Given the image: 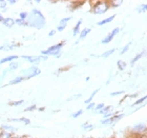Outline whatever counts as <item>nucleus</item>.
<instances>
[{
  "label": "nucleus",
  "instance_id": "obj_1",
  "mask_svg": "<svg viewBox=\"0 0 147 138\" xmlns=\"http://www.w3.org/2000/svg\"><path fill=\"white\" fill-rule=\"evenodd\" d=\"M46 19L42 12L38 9H33L28 12V17L26 19V27H32L37 30H41L45 27Z\"/></svg>",
  "mask_w": 147,
  "mask_h": 138
},
{
  "label": "nucleus",
  "instance_id": "obj_2",
  "mask_svg": "<svg viewBox=\"0 0 147 138\" xmlns=\"http://www.w3.org/2000/svg\"><path fill=\"white\" fill-rule=\"evenodd\" d=\"M90 3V12L95 15H102L110 9L109 2L106 0H98V1H89Z\"/></svg>",
  "mask_w": 147,
  "mask_h": 138
},
{
  "label": "nucleus",
  "instance_id": "obj_3",
  "mask_svg": "<svg viewBox=\"0 0 147 138\" xmlns=\"http://www.w3.org/2000/svg\"><path fill=\"white\" fill-rule=\"evenodd\" d=\"M65 46V41H60L59 43H56L54 46H51L46 50L41 51V55L43 56H54L56 58H60L62 55V48Z\"/></svg>",
  "mask_w": 147,
  "mask_h": 138
},
{
  "label": "nucleus",
  "instance_id": "obj_4",
  "mask_svg": "<svg viewBox=\"0 0 147 138\" xmlns=\"http://www.w3.org/2000/svg\"><path fill=\"white\" fill-rule=\"evenodd\" d=\"M41 74V70H40L37 65H32L30 68L24 69V70L20 71V76H22L24 78V80H28L31 78H34V77L38 76Z\"/></svg>",
  "mask_w": 147,
  "mask_h": 138
},
{
  "label": "nucleus",
  "instance_id": "obj_5",
  "mask_svg": "<svg viewBox=\"0 0 147 138\" xmlns=\"http://www.w3.org/2000/svg\"><path fill=\"white\" fill-rule=\"evenodd\" d=\"M147 129V123L145 122H139L136 123L129 129V135L132 136H138V135H144Z\"/></svg>",
  "mask_w": 147,
  "mask_h": 138
},
{
  "label": "nucleus",
  "instance_id": "obj_6",
  "mask_svg": "<svg viewBox=\"0 0 147 138\" xmlns=\"http://www.w3.org/2000/svg\"><path fill=\"white\" fill-rule=\"evenodd\" d=\"M124 117V114L121 113H115L111 117H109V118H103V119L100 121V123H101L102 126H111V124H115V123H117L119 120H121Z\"/></svg>",
  "mask_w": 147,
  "mask_h": 138
},
{
  "label": "nucleus",
  "instance_id": "obj_7",
  "mask_svg": "<svg viewBox=\"0 0 147 138\" xmlns=\"http://www.w3.org/2000/svg\"><path fill=\"white\" fill-rule=\"evenodd\" d=\"M21 58L23 59V60H25V61L32 63L33 65H39L42 60H47L49 57H47V56H43V55H40V56L23 55V56H21Z\"/></svg>",
  "mask_w": 147,
  "mask_h": 138
},
{
  "label": "nucleus",
  "instance_id": "obj_8",
  "mask_svg": "<svg viewBox=\"0 0 147 138\" xmlns=\"http://www.w3.org/2000/svg\"><path fill=\"white\" fill-rule=\"evenodd\" d=\"M119 33H120V28H115L113 31L110 32V33H108V34L101 40V43H102V44H108L109 42H111V41H113V38L119 34Z\"/></svg>",
  "mask_w": 147,
  "mask_h": 138
},
{
  "label": "nucleus",
  "instance_id": "obj_9",
  "mask_svg": "<svg viewBox=\"0 0 147 138\" xmlns=\"http://www.w3.org/2000/svg\"><path fill=\"white\" fill-rule=\"evenodd\" d=\"M9 122H22L25 126H30L31 124V120L28 117H19V118H9L7 119Z\"/></svg>",
  "mask_w": 147,
  "mask_h": 138
},
{
  "label": "nucleus",
  "instance_id": "obj_10",
  "mask_svg": "<svg viewBox=\"0 0 147 138\" xmlns=\"http://www.w3.org/2000/svg\"><path fill=\"white\" fill-rule=\"evenodd\" d=\"M19 57L17 55H9V56H6L4 58L0 59V65H4V63H11L13 61H17V59Z\"/></svg>",
  "mask_w": 147,
  "mask_h": 138
},
{
  "label": "nucleus",
  "instance_id": "obj_11",
  "mask_svg": "<svg viewBox=\"0 0 147 138\" xmlns=\"http://www.w3.org/2000/svg\"><path fill=\"white\" fill-rule=\"evenodd\" d=\"M19 62L18 61H13V62H11V63H9V68L6 69L4 72H3V74L2 75H4L5 76V74L7 73V72H13V71H16L17 69L19 68Z\"/></svg>",
  "mask_w": 147,
  "mask_h": 138
},
{
  "label": "nucleus",
  "instance_id": "obj_12",
  "mask_svg": "<svg viewBox=\"0 0 147 138\" xmlns=\"http://www.w3.org/2000/svg\"><path fill=\"white\" fill-rule=\"evenodd\" d=\"M2 24L5 27V28H13L14 25L16 24L15 23V19H13L12 17H6V18H4V20H3Z\"/></svg>",
  "mask_w": 147,
  "mask_h": 138
},
{
  "label": "nucleus",
  "instance_id": "obj_13",
  "mask_svg": "<svg viewBox=\"0 0 147 138\" xmlns=\"http://www.w3.org/2000/svg\"><path fill=\"white\" fill-rule=\"evenodd\" d=\"M83 20L82 19H79L78 21H77L76 25L73 28V35L74 36H78L80 34V32H81V24H82Z\"/></svg>",
  "mask_w": 147,
  "mask_h": 138
},
{
  "label": "nucleus",
  "instance_id": "obj_14",
  "mask_svg": "<svg viewBox=\"0 0 147 138\" xmlns=\"http://www.w3.org/2000/svg\"><path fill=\"white\" fill-rule=\"evenodd\" d=\"M144 55H146V50H143L142 52L138 53V54H137V55H136L135 57H134V58H132L131 60H130V65H135L136 62H138L139 60H140V59H141Z\"/></svg>",
  "mask_w": 147,
  "mask_h": 138
},
{
  "label": "nucleus",
  "instance_id": "obj_15",
  "mask_svg": "<svg viewBox=\"0 0 147 138\" xmlns=\"http://www.w3.org/2000/svg\"><path fill=\"white\" fill-rule=\"evenodd\" d=\"M0 131H5V132H9V133L15 134L17 129L14 128L13 126H11V124H2V126H0Z\"/></svg>",
  "mask_w": 147,
  "mask_h": 138
},
{
  "label": "nucleus",
  "instance_id": "obj_16",
  "mask_svg": "<svg viewBox=\"0 0 147 138\" xmlns=\"http://www.w3.org/2000/svg\"><path fill=\"white\" fill-rule=\"evenodd\" d=\"M115 18H116V15L109 16V17H106V18H104L103 20H101V21H99L97 24H98L99 27H102V25H104V24H108V23H110Z\"/></svg>",
  "mask_w": 147,
  "mask_h": 138
},
{
  "label": "nucleus",
  "instance_id": "obj_17",
  "mask_svg": "<svg viewBox=\"0 0 147 138\" xmlns=\"http://www.w3.org/2000/svg\"><path fill=\"white\" fill-rule=\"evenodd\" d=\"M24 80V78L22 76H20V75H18V76L14 77L13 79H11L9 81V86H15V84H17V83H20L22 82Z\"/></svg>",
  "mask_w": 147,
  "mask_h": 138
},
{
  "label": "nucleus",
  "instance_id": "obj_18",
  "mask_svg": "<svg viewBox=\"0 0 147 138\" xmlns=\"http://www.w3.org/2000/svg\"><path fill=\"white\" fill-rule=\"evenodd\" d=\"M90 29L89 28H84L83 30H81V32H80V34H79V40H83V39H85L86 37H87V35L90 33Z\"/></svg>",
  "mask_w": 147,
  "mask_h": 138
},
{
  "label": "nucleus",
  "instance_id": "obj_19",
  "mask_svg": "<svg viewBox=\"0 0 147 138\" xmlns=\"http://www.w3.org/2000/svg\"><path fill=\"white\" fill-rule=\"evenodd\" d=\"M109 2V6L110 9H117V7H120V6L123 4V1L122 0H113V1H108Z\"/></svg>",
  "mask_w": 147,
  "mask_h": 138
},
{
  "label": "nucleus",
  "instance_id": "obj_20",
  "mask_svg": "<svg viewBox=\"0 0 147 138\" xmlns=\"http://www.w3.org/2000/svg\"><path fill=\"white\" fill-rule=\"evenodd\" d=\"M117 67H118V70L119 71H124L126 69V67H127V63H126L124 60H118L117 61Z\"/></svg>",
  "mask_w": 147,
  "mask_h": 138
},
{
  "label": "nucleus",
  "instance_id": "obj_21",
  "mask_svg": "<svg viewBox=\"0 0 147 138\" xmlns=\"http://www.w3.org/2000/svg\"><path fill=\"white\" fill-rule=\"evenodd\" d=\"M117 49H111V50H107V51H105L103 54H101L100 55V57H102V58H108V57H110V56L113 55V53L116 52Z\"/></svg>",
  "mask_w": 147,
  "mask_h": 138
},
{
  "label": "nucleus",
  "instance_id": "obj_22",
  "mask_svg": "<svg viewBox=\"0 0 147 138\" xmlns=\"http://www.w3.org/2000/svg\"><path fill=\"white\" fill-rule=\"evenodd\" d=\"M24 103V100L23 99H20V100H11L9 101V107H19L21 104Z\"/></svg>",
  "mask_w": 147,
  "mask_h": 138
},
{
  "label": "nucleus",
  "instance_id": "obj_23",
  "mask_svg": "<svg viewBox=\"0 0 147 138\" xmlns=\"http://www.w3.org/2000/svg\"><path fill=\"white\" fill-rule=\"evenodd\" d=\"M113 107H111V105H105L103 109H102L100 112H99L98 114H102V115H105V114L109 113V112H113Z\"/></svg>",
  "mask_w": 147,
  "mask_h": 138
},
{
  "label": "nucleus",
  "instance_id": "obj_24",
  "mask_svg": "<svg viewBox=\"0 0 147 138\" xmlns=\"http://www.w3.org/2000/svg\"><path fill=\"white\" fill-rule=\"evenodd\" d=\"M99 91H100V89L95 90V91H94V92H92V94H90V96H89L88 98H87L85 100V101H84V103H85V104H88V103H90V102H92V99H94V97H95V96L97 95V94H98Z\"/></svg>",
  "mask_w": 147,
  "mask_h": 138
},
{
  "label": "nucleus",
  "instance_id": "obj_25",
  "mask_svg": "<svg viewBox=\"0 0 147 138\" xmlns=\"http://www.w3.org/2000/svg\"><path fill=\"white\" fill-rule=\"evenodd\" d=\"M81 128H82L83 130H85V131H92V129H95V126L89 122H84L82 126H81Z\"/></svg>",
  "mask_w": 147,
  "mask_h": 138
},
{
  "label": "nucleus",
  "instance_id": "obj_26",
  "mask_svg": "<svg viewBox=\"0 0 147 138\" xmlns=\"http://www.w3.org/2000/svg\"><path fill=\"white\" fill-rule=\"evenodd\" d=\"M147 11V3H143V4H140V5L137 7V12L140 13V14H143Z\"/></svg>",
  "mask_w": 147,
  "mask_h": 138
},
{
  "label": "nucleus",
  "instance_id": "obj_27",
  "mask_svg": "<svg viewBox=\"0 0 147 138\" xmlns=\"http://www.w3.org/2000/svg\"><path fill=\"white\" fill-rule=\"evenodd\" d=\"M15 134L9 132H5V131H0V138H13V136Z\"/></svg>",
  "mask_w": 147,
  "mask_h": 138
},
{
  "label": "nucleus",
  "instance_id": "obj_28",
  "mask_svg": "<svg viewBox=\"0 0 147 138\" xmlns=\"http://www.w3.org/2000/svg\"><path fill=\"white\" fill-rule=\"evenodd\" d=\"M71 4H74L73 7H71V10H73V11H74V10L79 9L80 6L84 4V2H83V1H73V2H71Z\"/></svg>",
  "mask_w": 147,
  "mask_h": 138
},
{
  "label": "nucleus",
  "instance_id": "obj_29",
  "mask_svg": "<svg viewBox=\"0 0 147 138\" xmlns=\"http://www.w3.org/2000/svg\"><path fill=\"white\" fill-rule=\"evenodd\" d=\"M145 100H147V95L143 96V97H141V98H138L135 102H134V104H132V105H140V104L143 103Z\"/></svg>",
  "mask_w": 147,
  "mask_h": 138
},
{
  "label": "nucleus",
  "instance_id": "obj_30",
  "mask_svg": "<svg viewBox=\"0 0 147 138\" xmlns=\"http://www.w3.org/2000/svg\"><path fill=\"white\" fill-rule=\"evenodd\" d=\"M130 46H131V42L126 43L125 46H123V49L121 50V52H120V54H121V55H124V54H125V53H127V52H128V50H129V48H130Z\"/></svg>",
  "mask_w": 147,
  "mask_h": 138
},
{
  "label": "nucleus",
  "instance_id": "obj_31",
  "mask_svg": "<svg viewBox=\"0 0 147 138\" xmlns=\"http://www.w3.org/2000/svg\"><path fill=\"white\" fill-rule=\"evenodd\" d=\"M20 44L19 43H12V44H7V46H4V51H11V50L15 49L17 46H19Z\"/></svg>",
  "mask_w": 147,
  "mask_h": 138
},
{
  "label": "nucleus",
  "instance_id": "obj_32",
  "mask_svg": "<svg viewBox=\"0 0 147 138\" xmlns=\"http://www.w3.org/2000/svg\"><path fill=\"white\" fill-rule=\"evenodd\" d=\"M28 12H20L19 13V19H21V20H24V21H26V19H28Z\"/></svg>",
  "mask_w": 147,
  "mask_h": 138
},
{
  "label": "nucleus",
  "instance_id": "obj_33",
  "mask_svg": "<svg viewBox=\"0 0 147 138\" xmlns=\"http://www.w3.org/2000/svg\"><path fill=\"white\" fill-rule=\"evenodd\" d=\"M104 107H105V104H104V103H98V104H96L95 109H94V112L98 114L99 112H100V111H101Z\"/></svg>",
  "mask_w": 147,
  "mask_h": 138
},
{
  "label": "nucleus",
  "instance_id": "obj_34",
  "mask_svg": "<svg viewBox=\"0 0 147 138\" xmlns=\"http://www.w3.org/2000/svg\"><path fill=\"white\" fill-rule=\"evenodd\" d=\"M6 7H7V1H5V0H0V10H2L3 12H5Z\"/></svg>",
  "mask_w": 147,
  "mask_h": 138
},
{
  "label": "nucleus",
  "instance_id": "obj_35",
  "mask_svg": "<svg viewBox=\"0 0 147 138\" xmlns=\"http://www.w3.org/2000/svg\"><path fill=\"white\" fill-rule=\"evenodd\" d=\"M15 23L17 25H19V27H26V21H24V20H21V19H15Z\"/></svg>",
  "mask_w": 147,
  "mask_h": 138
},
{
  "label": "nucleus",
  "instance_id": "obj_36",
  "mask_svg": "<svg viewBox=\"0 0 147 138\" xmlns=\"http://www.w3.org/2000/svg\"><path fill=\"white\" fill-rule=\"evenodd\" d=\"M38 110V107H37L36 104H32V105H30V107H25L24 109V112H34V111Z\"/></svg>",
  "mask_w": 147,
  "mask_h": 138
},
{
  "label": "nucleus",
  "instance_id": "obj_37",
  "mask_svg": "<svg viewBox=\"0 0 147 138\" xmlns=\"http://www.w3.org/2000/svg\"><path fill=\"white\" fill-rule=\"evenodd\" d=\"M71 19H73V17L71 16H68V17H64V18H62L60 21H59V23H64V24H67L68 22L71 21Z\"/></svg>",
  "mask_w": 147,
  "mask_h": 138
},
{
  "label": "nucleus",
  "instance_id": "obj_38",
  "mask_svg": "<svg viewBox=\"0 0 147 138\" xmlns=\"http://www.w3.org/2000/svg\"><path fill=\"white\" fill-rule=\"evenodd\" d=\"M83 112H84L83 110H78V111H76L75 113L71 114V117H73V118H78V117H80L81 115H82Z\"/></svg>",
  "mask_w": 147,
  "mask_h": 138
},
{
  "label": "nucleus",
  "instance_id": "obj_39",
  "mask_svg": "<svg viewBox=\"0 0 147 138\" xmlns=\"http://www.w3.org/2000/svg\"><path fill=\"white\" fill-rule=\"evenodd\" d=\"M125 94V91H118V92H113L110 93L109 95L113 96V97H117V96H122Z\"/></svg>",
  "mask_w": 147,
  "mask_h": 138
},
{
  "label": "nucleus",
  "instance_id": "obj_40",
  "mask_svg": "<svg viewBox=\"0 0 147 138\" xmlns=\"http://www.w3.org/2000/svg\"><path fill=\"white\" fill-rule=\"evenodd\" d=\"M66 27H67V24H64V23H59L58 28H57V31H58V32H63Z\"/></svg>",
  "mask_w": 147,
  "mask_h": 138
},
{
  "label": "nucleus",
  "instance_id": "obj_41",
  "mask_svg": "<svg viewBox=\"0 0 147 138\" xmlns=\"http://www.w3.org/2000/svg\"><path fill=\"white\" fill-rule=\"evenodd\" d=\"M95 107H96L95 102H90V103L87 104V107H86V110H87V111H94Z\"/></svg>",
  "mask_w": 147,
  "mask_h": 138
},
{
  "label": "nucleus",
  "instance_id": "obj_42",
  "mask_svg": "<svg viewBox=\"0 0 147 138\" xmlns=\"http://www.w3.org/2000/svg\"><path fill=\"white\" fill-rule=\"evenodd\" d=\"M113 112H109V113H107V114H105V115H103V118H109V117H111L113 115Z\"/></svg>",
  "mask_w": 147,
  "mask_h": 138
},
{
  "label": "nucleus",
  "instance_id": "obj_43",
  "mask_svg": "<svg viewBox=\"0 0 147 138\" xmlns=\"http://www.w3.org/2000/svg\"><path fill=\"white\" fill-rule=\"evenodd\" d=\"M7 3H9V4H11V5H14V4H16V3H17V0H9V1H7Z\"/></svg>",
  "mask_w": 147,
  "mask_h": 138
},
{
  "label": "nucleus",
  "instance_id": "obj_44",
  "mask_svg": "<svg viewBox=\"0 0 147 138\" xmlns=\"http://www.w3.org/2000/svg\"><path fill=\"white\" fill-rule=\"evenodd\" d=\"M56 32H57L56 30H52V31H51V32L49 33V37H53L54 35L56 34Z\"/></svg>",
  "mask_w": 147,
  "mask_h": 138
},
{
  "label": "nucleus",
  "instance_id": "obj_45",
  "mask_svg": "<svg viewBox=\"0 0 147 138\" xmlns=\"http://www.w3.org/2000/svg\"><path fill=\"white\" fill-rule=\"evenodd\" d=\"M4 18H5V17H4V16H3V14H2V13H0V23H2V22H3V20H4Z\"/></svg>",
  "mask_w": 147,
  "mask_h": 138
},
{
  "label": "nucleus",
  "instance_id": "obj_46",
  "mask_svg": "<svg viewBox=\"0 0 147 138\" xmlns=\"http://www.w3.org/2000/svg\"><path fill=\"white\" fill-rule=\"evenodd\" d=\"M132 138H147V137L145 135H138V136H132Z\"/></svg>",
  "mask_w": 147,
  "mask_h": 138
},
{
  "label": "nucleus",
  "instance_id": "obj_47",
  "mask_svg": "<svg viewBox=\"0 0 147 138\" xmlns=\"http://www.w3.org/2000/svg\"><path fill=\"white\" fill-rule=\"evenodd\" d=\"M21 138H35V137H33V136H30V135H22Z\"/></svg>",
  "mask_w": 147,
  "mask_h": 138
},
{
  "label": "nucleus",
  "instance_id": "obj_48",
  "mask_svg": "<svg viewBox=\"0 0 147 138\" xmlns=\"http://www.w3.org/2000/svg\"><path fill=\"white\" fill-rule=\"evenodd\" d=\"M38 111H39V112H44V111H45V107H39V109H38Z\"/></svg>",
  "mask_w": 147,
  "mask_h": 138
},
{
  "label": "nucleus",
  "instance_id": "obj_49",
  "mask_svg": "<svg viewBox=\"0 0 147 138\" xmlns=\"http://www.w3.org/2000/svg\"><path fill=\"white\" fill-rule=\"evenodd\" d=\"M13 138H21V136H20V135H17V134H15V135L13 136Z\"/></svg>",
  "mask_w": 147,
  "mask_h": 138
},
{
  "label": "nucleus",
  "instance_id": "obj_50",
  "mask_svg": "<svg viewBox=\"0 0 147 138\" xmlns=\"http://www.w3.org/2000/svg\"><path fill=\"white\" fill-rule=\"evenodd\" d=\"M0 50H4V46H0Z\"/></svg>",
  "mask_w": 147,
  "mask_h": 138
},
{
  "label": "nucleus",
  "instance_id": "obj_51",
  "mask_svg": "<svg viewBox=\"0 0 147 138\" xmlns=\"http://www.w3.org/2000/svg\"><path fill=\"white\" fill-rule=\"evenodd\" d=\"M40 2H41L40 0H36V1H35V3H40Z\"/></svg>",
  "mask_w": 147,
  "mask_h": 138
},
{
  "label": "nucleus",
  "instance_id": "obj_52",
  "mask_svg": "<svg viewBox=\"0 0 147 138\" xmlns=\"http://www.w3.org/2000/svg\"><path fill=\"white\" fill-rule=\"evenodd\" d=\"M84 138H94V137H92V136H86V137H84Z\"/></svg>",
  "mask_w": 147,
  "mask_h": 138
},
{
  "label": "nucleus",
  "instance_id": "obj_53",
  "mask_svg": "<svg viewBox=\"0 0 147 138\" xmlns=\"http://www.w3.org/2000/svg\"><path fill=\"white\" fill-rule=\"evenodd\" d=\"M144 135H145V136H146V137H147V129H146V132H145V134H144Z\"/></svg>",
  "mask_w": 147,
  "mask_h": 138
},
{
  "label": "nucleus",
  "instance_id": "obj_54",
  "mask_svg": "<svg viewBox=\"0 0 147 138\" xmlns=\"http://www.w3.org/2000/svg\"><path fill=\"white\" fill-rule=\"evenodd\" d=\"M109 138H117V137H115V136H113V137H109Z\"/></svg>",
  "mask_w": 147,
  "mask_h": 138
}]
</instances>
